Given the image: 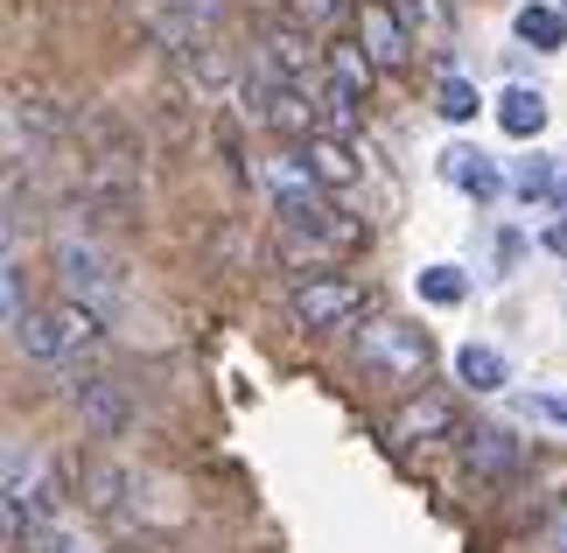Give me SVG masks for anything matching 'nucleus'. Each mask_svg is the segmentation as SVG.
Returning a JSON list of instances; mask_svg holds the SVG:
<instances>
[{
    "label": "nucleus",
    "mask_w": 567,
    "mask_h": 553,
    "mask_svg": "<svg viewBox=\"0 0 567 553\" xmlns=\"http://www.w3.org/2000/svg\"><path fill=\"white\" fill-rule=\"evenodd\" d=\"M358 246H364V217H351L337 196H309V204L274 211V253L301 280L316 267H330V259H351Z\"/></svg>",
    "instance_id": "nucleus-1"
},
{
    "label": "nucleus",
    "mask_w": 567,
    "mask_h": 553,
    "mask_svg": "<svg viewBox=\"0 0 567 553\" xmlns=\"http://www.w3.org/2000/svg\"><path fill=\"white\" fill-rule=\"evenodd\" d=\"M8 344L21 358H35V365H71V358H92L105 344V316L92 301H56V308H35Z\"/></svg>",
    "instance_id": "nucleus-2"
},
{
    "label": "nucleus",
    "mask_w": 567,
    "mask_h": 553,
    "mask_svg": "<svg viewBox=\"0 0 567 553\" xmlns=\"http://www.w3.org/2000/svg\"><path fill=\"white\" fill-rule=\"evenodd\" d=\"M434 365V344L421 322H400V316H379L358 329V371L379 386H421Z\"/></svg>",
    "instance_id": "nucleus-3"
},
{
    "label": "nucleus",
    "mask_w": 567,
    "mask_h": 553,
    "mask_svg": "<svg viewBox=\"0 0 567 553\" xmlns=\"http://www.w3.org/2000/svg\"><path fill=\"white\" fill-rule=\"evenodd\" d=\"M50 267H56L63 301H92V308H105V301L120 295V274H113V259L99 253V238L84 232V225H56Z\"/></svg>",
    "instance_id": "nucleus-4"
},
{
    "label": "nucleus",
    "mask_w": 567,
    "mask_h": 553,
    "mask_svg": "<svg viewBox=\"0 0 567 553\" xmlns=\"http://www.w3.org/2000/svg\"><path fill=\"white\" fill-rule=\"evenodd\" d=\"M288 316L301 329H343V322H358L364 316V287L358 280H343V274H309V280H295V295H288Z\"/></svg>",
    "instance_id": "nucleus-5"
},
{
    "label": "nucleus",
    "mask_w": 567,
    "mask_h": 553,
    "mask_svg": "<svg viewBox=\"0 0 567 553\" xmlns=\"http://www.w3.org/2000/svg\"><path fill=\"white\" fill-rule=\"evenodd\" d=\"M358 42H364V57L379 63V71H406L413 63V29H406V14L392 8V0H358Z\"/></svg>",
    "instance_id": "nucleus-6"
},
{
    "label": "nucleus",
    "mask_w": 567,
    "mask_h": 553,
    "mask_svg": "<svg viewBox=\"0 0 567 553\" xmlns=\"http://www.w3.org/2000/svg\"><path fill=\"white\" fill-rule=\"evenodd\" d=\"M316 42L322 35H309L301 21H267V29H259V57L252 63H267V71L288 78V84H316V63H322Z\"/></svg>",
    "instance_id": "nucleus-7"
},
{
    "label": "nucleus",
    "mask_w": 567,
    "mask_h": 553,
    "mask_svg": "<svg viewBox=\"0 0 567 553\" xmlns=\"http://www.w3.org/2000/svg\"><path fill=\"white\" fill-rule=\"evenodd\" d=\"M449 434H455V407L442 392H413V400H400L385 420L392 449H434V441H449Z\"/></svg>",
    "instance_id": "nucleus-8"
},
{
    "label": "nucleus",
    "mask_w": 567,
    "mask_h": 553,
    "mask_svg": "<svg viewBox=\"0 0 567 553\" xmlns=\"http://www.w3.org/2000/svg\"><path fill=\"white\" fill-rule=\"evenodd\" d=\"M71 413H78L92 434H126V420H134V407H126V386L105 379V371H84V379H71Z\"/></svg>",
    "instance_id": "nucleus-9"
},
{
    "label": "nucleus",
    "mask_w": 567,
    "mask_h": 553,
    "mask_svg": "<svg viewBox=\"0 0 567 553\" xmlns=\"http://www.w3.org/2000/svg\"><path fill=\"white\" fill-rule=\"evenodd\" d=\"M463 462H470V477H518L526 470V441H512L505 428H470Z\"/></svg>",
    "instance_id": "nucleus-10"
},
{
    "label": "nucleus",
    "mask_w": 567,
    "mask_h": 553,
    "mask_svg": "<svg viewBox=\"0 0 567 553\" xmlns=\"http://www.w3.org/2000/svg\"><path fill=\"white\" fill-rule=\"evenodd\" d=\"M42 162V113H35V99H8V183L21 190V168H35Z\"/></svg>",
    "instance_id": "nucleus-11"
},
{
    "label": "nucleus",
    "mask_w": 567,
    "mask_h": 553,
    "mask_svg": "<svg viewBox=\"0 0 567 553\" xmlns=\"http://www.w3.org/2000/svg\"><path fill=\"white\" fill-rule=\"evenodd\" d=\"M301 154H309L316 183L330 190V196H351V190H358V162H351V141H337V134H316V141H301Z\"/></svg>",
    "instance_id": "nucleus-12"
},
{
    "label": "nucleus",
    "mask_w": 567,
    "mask_h": 553,
    "mask_svg": "<svg viewBox=\"0 0 567 553\" xmlns=\"http://www.w3.org/2000/svg\"><path fill=\"white\" fill-rule=\"evenodd\" d=\"M126 491H134V477H126L120 462H84V470H78V498L92 504V512H105V519L126 504Z\"/></svg>",
    "instance_id": "nucleus-13"
},
{
    "label": "nucleus",
    "mask_w": 567,
    "mask_h": 553,
    "mask_svg": "<svg viewBox=\"0 0 567 553\" xmlns=\"http://www.w3.org/2000/svg\"><path fill=\"white\" fill-rule=\"evenodd\" d=\"M442 175H449L455 190H470L476 204L505 190V175H497V168H491V154H476V147H449V154H442Z\"/></svg>",
    "instance_id": "nucleus-14"
},
{
    "label": "nucleus",
    "mask_w": 567,
    "mask_h": 553,
    "mask_svg": "<svg viewBox=\"0 0 567 553\" xmlns=\"http://www.w3.org/2000/svg\"><path fill=\"white\" fill-rule=\"evenodd\" d=\"M322 71H330L351 99L372 92V78H379V63L364 57V42H322Z\"/></svg>",
    "instance_id": "nucleus-15"
},
{
    "label": "nucleus",
    "mask_w": 567,
    "mask_h": 553,
    "mask_svg": "<svg viewBox=\"0 0 567 553\" xmlns=\"http://www.w3.org/2000/svg\"><path fill=\"white\" fill-rule=\"evenodd\" d=\"M497 126H505L512 141H539V126H547V99H539L533 84H512V92L497 99Z\"/></svg>",
    "instance_id": "nucleus-16"
},
{
    "label": "nucleus",
    "mask_w": 567,
    "mask_h": 553,
    "mask_svg": "<svg viewBox=\"0 0 567 553\" xmlns=\"http://www.w3.org/2000/svg\"><path fill=\"white\" fill-rule=\"evenodd\" d=\"M518 42H533V50H560L567 42V8H547V0H533V8H518Z\"/></svg>",
    "instance_id": "nucleus-17"
},
{
    "label": "nucleus",
    "mask_w": 567,
    "mask_h": 553,
    "mask_svg": "<svg viewBox=\"0 0 567 553\" xmlns=\"http://www.w3.org/2000/svg\"><path fill=\"white\" fill-rule=\"evenodd\" d=\"M455 379H463L470 392H497L505 386V358H497L491 344H463L455 350Z\"/></svg>",
    "instance_id": "nucleus-18"
},
{
    "label": "nucleus",
    "mask_w": 567,
    "mask_h": 553,
    "mask_svg": "<svg viewBox=\"0 0 567 553\" xmlns=\"http://www.w3.org/2000/svg\"><path fill=\"white\" fill-rule=\"evenodd\" d=\"M176 57H183V71H189V78H204V84H225V78H231V57L210 42V29H204V35H189Z\"/></svg>",
    "instance_id": "nucleus-19"
},
{
    "label": "nucleus",
    "mask_w": 567,
    "mask_h": 553,
    "mask_svg": "<svg viewBox=\"0 0 567 553\" xmlns=\"http://www.w3.org/2000/svg\"><path fill=\"white\" fill-rule=\"evenodd\" d=\"M526 553H567V491L539 504V519L526 533Z\"/></svg>",
    "instance_id": "nucleus-20"
},
{
    "label": "nucleus",
    "mask_w": 567,
    "mask_h": 553,
    "mask_svg": "<svg viewBox=\"0 0 567 553\" xmlns=\"http://www.w3.org/2000/svg\"><path fill=\"white\" fill-rule=\"evenodd\" d=\"M288 8V21H301L309 35H330L343 14H358V0H280Z\"/></svg>",
    "instance_id": "nucleus-21"
},
{
    "label": "nucleus",
    "mask_w": 567,
    "mask_h": 553,
    "mask_svg": "<svg viewBox=\"0 0 567 553\" xmlns=\"http://www.w3.org/2000/svg\"><path fill=\"white\" fill-rule=\"evenodd\" d=\"M476 105H484V99H476V84L470 78H442V84H434V113H442V120H455V126H463V120H476Z\"/></svg>",
    "instance_id": "nucleus-22"
},
{
    "label": "nucleus",
    "mask_w": 567,
    "mask_h": 553,
    "mask_svg": "<svg viewBox=\"0 0 567 553\" xmlns=\"http://www.w3.org/2000/svg\"><path fill=\"white\" fill-rule=\"evenodd\" d=\"M512 190H518V196H554V190H560L554 154H533V162H518V168H512Z\"/></svg>",
    "instance_id": "nucleus-23"
},
{
    "label": "nucleus",
    "mask_w": 567,
    "mask_h": 553,
    "mask_svg": "<svg viewBox=\"0 0 567 553\" xmlns=\"http://www.w3.org/2000/svg\"><path fill=\"white\" fill-rule=\"evenodd\" d=\"M413 287H421V301H434V308H455V301H463V274H455V267H421V274H413Z\"/></svg>",
    "instance_id": "nucleus-24"
},
{
    "label": "nucleus",
    "mask_w": 567,
    "mask_h": 553,
    "mask_svg": "<svg viewBox=\"0 0 567 553\" xmlns=\"http://www.w3.org/2000/svg\"><path fill=\"white\" fill-rule=\"evenodd\" d=\"M554 204H560V211H567V168H560V190H554Z\"/></svg>",
    "instance_id": "nucleus-25"
},
{
    "label": "nucleus",
    "mask_w": 567,
    "mask_h": 553,
    "mask_svg": "<svg viewBox=\"0 0 567 553\" xmlns=\"http://www.w3.org/2000/svg\"><path fill=\"white\" fill-rule=\"evenodd\" d=\"M56 553H92V546H78V540H63V546H56Z\"/></svg>",
    "instance_id": "nucleus-26"
},
{
    "label": "nucleus",
    "mask_w": 567,
    "mask_h": 553,
    "mask_svg": "<svg viewBox=\"0 0 567 553\" xmlns=\"http://www.w3.org/2000/svg\"><path fill=\"white\" fill-rule=\"evenodd\" d=\"M560 8H567V0H560Z\"/></svg>",
    "instance_id": "nucleus-27"
}]
</instances>
